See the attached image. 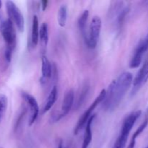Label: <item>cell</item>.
<instances>
[{"mask_svg":"<svg viewBox=\"0 0 148 148\" xmlns=\"http://www.w3.org/2000/svg\"><path fill=\"white\" fill-rule=\"evenodd\" d=\"M1 6H2V2H1V1H0V8L1 7Z\"/></svg>","mask_w":148,"mask_h":148,"instance_id":"cb8c5ba5","label":"cell"},{"mask_svg":"<svg viewBox=\"0 0 148 148\" xmlns=\"http://www.w3.org/2000/svg\"><path fill=\"white\" fill-rule=\"evenodd\" d=\"M48 3H49V1H46V0H44V1H41L42 10H43V11H45V10H46V7H47V5H48Z\"/></svg>","mask_w":148,"mask_h":148,"instance_id":"7402d4cb","label":"cell"},{"mask_svg":"<svg viewBox=\"0 0 148 148\" xmlns=\"http://www.w3.org/2000/svg\"><path fill=\"white\" fill-rule=\"evenodd\" d=\"M0 31L6 43L4 56L7 63L12 60V56L17 43V35L14 27V23L10 18L1 22L0 25Z\"/></svg>","mask_w":148,"mask_h":148,"instance_id":"7a4b0ae2","label":"cell"},{"mask_svg":"<svg viewBox=\"0 0 148 148\" xmlns=\"http://www.w3.org/2000/svg\"><path fill=\"white\" fill-rule=\"evenodd\" d=\"M56 99H57V88H56V86H54L53 87L50 93H49V96H48L47 101H46V103H45L44 107H43V112H48L53 107V106L54 105L55 102L56 101Z\"/></svg>","mask_w":148,"mask_h":148,"instance_id":"5bb4252c","label":"cell"},{"mask_svg":"<svg viewBox=\"0 0 148 148\" xmlns=\"http://www.w3.org/2000/svg\"><path fill=\"white\" fill-rule=\"evenodd\" d=\"M22 97H23V100L26 102V103L27 104V106H29V109H30V119H29L28 125L32 126L34 122L36 121V120L37 119L39 113V107L37 101L35 98V97H33V95H30V94L27 93L25 92H22L21 93Z\"/></svg>","mask_w":148,"mask_h":148,"instance_id":"ba28073f","label":"cell"},{"mask_svg":"<svg viewBox=\"0 0 148 148\" xmlns=\"http://www.w3.org/2000/svg\"><path fill=\"white\" fill-rule=\"evenodd\" d=\"M148 49V38L142 40L137 45L135 51H134V55L132 58L130 63V67L132 69H135L139 67L141 64L142 60H143V56Z\"/></svg>","mask_w":148,"mask_h":148,"instance_id":"9c48e42d","label":"cell"},{"mask_svg":"<svg viewBox=\"0 0 148 148\" xmlns=\"http://www.w3.org/2000/svg\"><path fill=\"white\" fill-rule=\"evenodd\" d=\"M57 20L60 27H64L66 25V20H67V7L65 4H63L59 7L57 14Z\"/></svg>","mask_w":148,"mask_h":148,"instance_id":"2e32d148","label":"cell"},{"mask_svg":"<svg viewBox=\"0 0 148 148\" xmlns=\"http://www.w3.org/2000/svg\"><path fill=\"white\" fill-rule=\"evenodd\" d=\"M148 80V62H146L143 67L139 70L134 79H133L132 89L131 91V95L134 96L138 91L143 88V85Z\"/></svg>","mask_w":148,"mask_h":148,"instance_id":"52a82bcc","label":"cell"},{"mask_svg":"<svg viewBox=\"0 0 148 148\" xmlns=\"http://www.w3.org/2000/svg\"><path fill=\"white\" fill-rule=\"evenodd\" d=\"M147 125H148V118L146 119L145 120L143 123H142L141 125L138 127V129L136 130L135 132L133 134L132 138L136 139V140H137V137H138L139 136H140V134L143 133V132L145 130V128L147 127Z\"/></svg>","mask_w":148,"mask_h":148,"instance_id":"d6986e66","label":"cell"},{"mask_svg":"<svg viewBox=\"0 0 148 148\" xmlns=\"http://www.w3.org/2000/svg\"><path fill=\"white\" fill-rule=\"evenodd\" d=\"M130 132H127L126 130H121L119 136L117 138L116 141L114 143V146L112 148H124L127 144V140L130 136Z\"/></svg>","mask_w":148,"mask_h":148,"instance_id":"9a60e30c","label":"cell"},{"mask_svg":"<svg viewBox=\"0 0 148 148\" xmlns=\"http://www.w3.org/2000/svg\"><path fill=\"white\" fill-rule=\"evenodd\" d=\"M39 37L42 44L44 47H46L49 42V26L46 23H43L40 26Z\"/></svg>","mask_w":148,"mask_h":148,"instance_id":"e0dca14e","label":"cell"},{"mask_svg":"<svg viewBox=\"0 0 148 148\" xmlns=\"http://www.w3.org/2000/svg\"><path fill=\"white\" fill-rule=\"evenodd\" d=\"M95 115H92V116L90 118V119L88 120V122H87L82 148H88L90 144L91 141H92V130H91V127H92V121H93V119L94 118H95Z\"/></svg>","mask_w":148,"mask_h":148,"instance_id":"8fae6325","label":"cell"},{"mask_svg":"<svg viewBox=\"0 0 148 148\" xmlns=\"http://www.w3.org/2000/svg\"><path fill=\"white\" fill-rule=\"evenodd\" d=\"M8 105V99L4 94H0V122L2 120Z\"/></svg>","mask_w":148,"mask_h":148,"instance_id":"ac0fdd59","label":"cell"},{"mask_svg":"<svg viewBox=\"0 0 148 148\" xmlns=\"http://www.w3.org/2000/svg\"><path fill=\"white\" fill-rule=\"evenodd\" d=\"M106 94V90L103 89L101 91V92H100V94L98 95V96H97V98L94 100L90 106L89 108L84 112V114H82V116H81L80 118H79V119L78 120L77 124L76 127H75V130H74V134H77L78 133H79V132L82 130V127L85 125H86L88 121L92 116V111H94V109L96 108L97 106L99 105V104L101 103H102L103 101V100L105 99Z\"/></svg>","mask_w":148,"mask_h":148,"instance_id":"3957f363","label":"cell"},{"mask_svg":"<svg viewBox=\"0 0 148 148\" xmlns=\"http://www.w3.org/2000/svg\"><path fill=\"white\" fill-rule=\"evenodd\" d=\"M74 101H75V92H74L73 89H70L66 91V92L65 93L63 101H62V106L60 113L56 114L55 116H53L52 120L54 122H56V121H59V119L67 115L73 106Z\"/></svg>","mask_w":148,"mask_h":148,"instance_id":"8992f818","label":"cell"},{"mask_svg":"<svg viewBox=\"0 0 148 148\" xmlns=\"http://www.w3.org/2000/svg\"><path fill=\"white\" fill-rule=\"evenodd\" d=\"M135 145H136V139H134L132 137L131 141H130V145H129L127 148H134V147H135Z\"/></svg>","mask_w":148,"mask_h":148,"instance_id":"44dd1931","label":"cell"},{"mask_svg":"<svg viewBox=\"0 0 148 148\" xmlns=\"http://www.w3.org/2000/svg\"><path fill=\"white\" fill-rule=\"evenodd\" d=\"M6 9L12 22L15 25L19 31L23 32L25 28V20L20 9L12 1H6Z\"/></svg>","mask_w":148,"mask_h":148,"instance_id":"5b68a950","label":"cell"},{"mask_svg":"<svg viewBox=\"0 0 148 148\" xmlns=\"http://www.w3.org/2000/svg\"><path fill=\"white\" fill-rule=\"evenodd\" d=\"M146 148H148V145H147V147H146Z\"/></svg>","mask_w":148,"mask_h":148,"instance_id":"d4e9b609","label":"cell"},{"mask_svg":"<svg viewBox=\"0 0 148 148\" xmlns=\"http://www.w3.org/2000/svg\"><path fill=\"white\" fill-rule=\"evenodd\" d=\"M133 83V76L129 72H123L113 80L106 90L103 108L107 111H114L119 106L126 92Z\"/></svg>","mask_w":148,"mask_h":148,"instance_id":"6da1fadb","label":"cell"},{"mask_svg":"<svg viewBox=\"0 0 148 148\" xmlns=\"http://www.w3.org/2000/svg\"><path fill=\"white\" fill-rule=\"evenodd\" d=\"M39 23L38 19L36 15L33 16V23H32V32H31V43L33 46H37L39 40Z\"/></svg>","mask_w":148,"mask_h":148,"instance_id":"7c38bea8","label":"cell"},{"mask_svg":"<svg viewBox=\"0 0 148 148\" xmlns=\"http://www.w3.org/2000/svg\"><path fill=\"white\" fill-rule=\"evenodd\" d=\"M52 65L48 58L46 56H42V66L41 72L42 77L40 78L41 82H46L49 79H50L52 76Z\"/></svg>","mask_w":148,"mask_h":148,"instance_id":"30bf717a","label":"cell"},{"mask_svg":"<svg viewBox=\"0 0 148 148\" xmlns=\"http://www.w3.org/2000/svg\"><path fill=\"white\" fill-rule=\"evenodd\" d=\"M57 148H64V147L63 141H62V140H60V142L59 143V145H58Z\"/></svg>","mask_w":148,"mask_h":148,"instance_id":"603a6c76","label":"cell"},{"mask_svg":"<svg viewBox=\"0 0 148 148\" xmlns=\"http://www.w3.org/2000/svg\"><path fill=\"white\" fill-rule=\"evenodd\" d=\"M88 86H85V88H84L83 90H82V95H81L80 98H79V101H78L77 104L78 107H79V106H80L81 104L82 103V102H83V101H84V100H85V95H86V94L88 93Z\"/></svg>","mask_w":148,"mask_h":148,"instance_id":"ffe728a7","label":"cell"},{"mask_svg":"<svg viewBox=\"0 0 148 148\" xmlns=\"http://www.w3.org/2000/svg\"><path fill=\"white\" fill-rule=\"evenodd\" d=\"M102 22L98 16H94L89 26V33L85 40L86 44L90 49H95L101 34Z\"/></svg>","mask_w":148,"mask_h":148,"instance_id":"277c9868","label":"cell"},{"mask_svg":"<svg viewBox=\"0 0 148 148\" xmlns=\"http://www.w3.org/2000/svg\"><path fill=\"white\" fill-rule=\"evenodd\" d=\"M88 17H89V11L85 10L78 19V27H79V30H80L85 40H86L87 36H88L86 33V27Z\"/></svg>","mask_w":148,"mask_h":148,"instance_id":"4fadbf2b","label":"cell"}]
</instances>
